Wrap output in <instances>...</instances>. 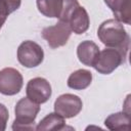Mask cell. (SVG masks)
<instances>
[{"mask_svg":"<svg viewBox=\"0 0 131 131\" xmlns=\"http://www.w3.org/2000/svg\"><path fill=\"white\" fill-rule=\"evenodd\" d=\"M27 97L36 103H44L51 96V85L50 83L41 77L31 79L26 87Z\"/></svg>","mask_w":131,"mask_h":131,"instance_id":"obj_8","label":"cell"},{"mask_svg":"<svg viewBox=\"0 0 131 131\" xmlns=\"http://www.w3.org/2000/svg\"><path fill=\"white\" fill-rule=\"evenodd\" d=\"M66 23H68L72 32H74L77 35H81L89 29L90 18L87 10L83 6L78 5L70 13Z\"/></svg>","mask_w":131,"mask_h":131,"instance_id":"obj_9","label":"cell"},{"mask_svg":"<svg viewBox=\"0 0 131 131\" xmlns=\"http://www.w3.org/2000/svg\"><path fill=\"white\" fill-rule=\"evenodd\" d=\"M39 111V103L28 97L20 98L15 104V120L12 123V130H36L35 119Z\"/></svg>","mask_w":131,"mask_h":131,"instance_id":"obj_2","label":"cell"},{"mask_svg":"<svg viewBox=\"0 0 131 131\" xmlns=\"http://www.w3.org/2000/svg\"><path fill=\"white\" fill-rule=\"evenodd\" d=\"M21 0H0V30L7 16L19 8Z\"/></svg>","mask_w":131,"mask_h":131,"instance_id":"obj_16","label":"cell"},{"mask_svg":"<svg viewBox=\"0 0 131 131\" xmlns=\"http://www.w3.org/2000/svg\"><path fill=\"white\" fill-rule=\"evenodd\" d=\"M66 127L64 118L57 113H50L44 117L36 126L37 131H47V130H63Z\"/></svg>","mask_w":131,"mask_h":131,"instance_id":"obj_14","label":"cell"},{"mask_svg":"<svg viewBox=\"0 0 131 131\" xmlns=\"http://www.w3.org/2000/svg\"><path fill=\"white\" fill-rule=\"evenodd\" d=\"M99 48L98 46L90 40L82 41L78 47H77V56L83 64L87 67H93L98 54H99Z\"/></svg>","mask_w":131,"mask_h":131,"instance_id":"obj_10","label":"cell"},{"mask_svg":"<svg viewBox=\"0 0 131 131\" xmlns=\"http://www.w3.org/2000/svg\"><path fill=\"white\" fill-rule=\"evenodd\" d=\"M92 82V73L85 69H79L73 72L68 78V86L74 90L86 89Z\"/></svg>","mask_w":131,"mask_h":131,"instance_id":"obj_12","label":"cell"},{"mask_svg":"<svg viewBox=\"0 0 131 131\" xmlns=\"http://www.w3.org/2000/svg\"><path fill=\"white\" fill-rule=\"evenodd\" d=\"M104 3L112 10L115 18L122 24L131 23V0H104Z\"/></svg>","mask_w":131,"mask_h":131,"instance_id":"obj_11","label":"cell"},{"mask_svg":"<svg viewBox=\"0 0 131 131\" xmlns=\"http://www.w3.org/2000/svg\"><path fill=\"white\" fill-rule=\"evenodd\" d=\"M104 125L110 130H129L130 129V113L119 112L110 115L104 120Z\"/></svg>","mask_w":131,"mask_h":131,"instance_id":"obj_13","label":"cell"},{"mask_svg":"<svg viewBox=\"0 0 131 131\" xmlns=\"http://www.w3.org/2000/svg\"><path fill=\"white\" fill-rule=\"evenodd\" d=\"M83 107L82 99L75 94L64 93L59 95L54 102V112L63 117L70 119L76 117Z\"/></svg>","mask_w":131,"mask_h":131,"instance_id":"obj_7","label":"cell"},{"mask_svg":"<svg viewBox=\"0 0 131 131\" xmlns=\"http://www.w3.org/2000/svg\"><path fill=\"white\" fill-rule=\"evenodd\" d=\"M72 34V30L68 23L59 20L53 26L46 27L42 30L41 35L47 41L51 48H58L64 46Z\"/></svg>","mask_w":131,"mask_h":131,"instance_id":"obj_5","label":"cell"},{"mask_svg":"<svg viewBox=\"0 0 131 131\" xmlns=\"http://www.w3.org/2000/svg\"><path fill=\"white\" fill-rule=\"evenodd\" d=\"M97 37L106 47L116 48L128 53L130 38L122 23L116 18L106 19L98 27Z\"/></svg>","mask_w":131,"mask_h":131,"instance_id":"obj_1","label":"cell"},{"mask_svg":"<svg viewBox=\"0 0 131 131\" xmlns=\"http://www.w3.org/2000/svg\"><path fill=\"white\" fill-rule=\"evenodd\" d=\"M8 118L9 114L7 107L3 103H0V131H4L6 129Z\"/></svg>","mask_w":131,"mask_h":131,"instance_id":"obj_17","label":"cell"},{"mask_svg":"<svg viewBox=\"0 0 131 131\" xmlns=\"http://www.w3.org/2000/svg\"><path fill=\"white\" fill-rule=\"evenodd\" d=\"M127 54L123 51L107 47L99 51L98 57L93 66L96 72L102 75H108L113 73L119 66L126 61Z\"/></svg>","mask_w":131,"mask_h":131,"instance_id":"obj_3","label":"cell"},{"mask_svg":"<svg viewBox=\"0 0 131 131\" xmlns=\"http://www.w3.org/2000/svg\"><path fill=\"white\" fill-rule=\"evenodd\" d=\"M24 85V79L19 71L14 68H4L0 71V93L3 95L17 94Z\"/></svg>","mask_w":131,"mask_h":131,"instance_id":"obj_6","label":"cell"},{"mask_svg":"<svg viewBox=\"0 0 131 131\" xmlns=\"http://www.w3.org/2000/svg\"><path fill=\"white\" fill-rule=\"evenodd\" d=\"M38 10L47 17L58 18L62 9L63 0H36Z\"/></svg>","mask_w":131,"mask_h":131,"instance_id":"obj_15","label":"cell"},{"mask_svg":"<svg viewBox=\"0 0 131 131\" xmlns=\"http://www.w3.org/2000/svg\"><path fill=\"white\" fill-rule=\"evenodd\" d=\"M44 59L42 47L31 40L24 41L17 48V60L25 68H36Z\"/></svg>","mask_w":131,"mask_h":131,"instance_id":"obj_4","label":"cell"}]
</instances>
